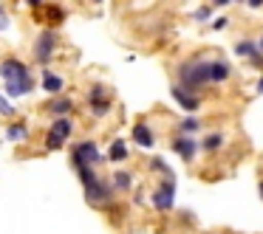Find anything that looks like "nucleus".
<instances>
[{"label": "nucleus", "mask_w": 263, "mask_h": 234, "mask_svg": "<svg viewBox=\"0 0 263 234\" xmlns=\"http://www.w3.org/2000/svg\"><path fill=\"white\" fill-rule=\"evenodd\" d=\"M212 59L206 54H193L190 59L178 62L176 68V85H181L190 93H201L206 85H212Z\"/></svg>", "instance_id": "obj_1"}, {"label": "nucleus", "mask_w": 263, "mask_h": 234, "mask_svg": "<svg viewBox=\"0 0 263 234\" xmlns=\"http://www.w3.org/2000/svg\"><path fill=\"white\" fill-rule=\"evenodd\" d=\"M0 76L6 82V96L9 99H17V96H29L34 91V76H31L29 65L20 62V59H3L0 62Z\"/></svg>", "instance_id": "obj_2"}, {"label": "nucleus", "mask_w": 263, "mask_h": 234, "mask_svg": "<svg viewBox=\"0 0 263 234\" xmlns=\"http://www.w3.org/2000/svg\"><path fill=\"white\" fill-rule=\"evenodd\" d=\"M105 155L99 153V144L91 141V138H85V141H77L74 150H71V164H74V169H80V166H91V169H97V164H102Z\"/></svg>", "instance_id": "obj_3"}, {"label": "nucleus", "mask_w": 263, "mask_h": 234, "mask_svg": "<svg viewBox=\"0 0 263 234\" xmlns=\"http://www.w3.org/2000/svg\"><path fill=\"white\" fill-rule=\"evenodd\" d=\"M85 198L91 206H99V209H110L116 203V189L110 183V178H97L91 186H85Z\"/></svg>", "instance_id": "obj_4"}, {"label": "nucleus", "mask_w": 263, "mask_h": 234, "mask_svg": "<svg viewBox=\"0 0 263 234\" xmlns=\"http://www.w3.org/2000/svg\"><path fill=\"white\" fill-rule=\"evenodd\" d=\"M88 110H91V116H97V119H105V116L114 110L108 85H102V82L91 85V91H88Z\"/></svg>", "instance_id": "obj_5"}, {"label": "nucleus", "mask_w": 263, "mask_h": 234, "mask_svg": "<svg viewBox=\"0 0 263 234\" xmlns=\"http://www.w3.org/2000/svg\"><path fill=\"white\" fill-rule=\"evenodd\" d=\"M150 206L156 211H170L176 206V178H161V183L150 192Z\"/></svg>", "instance_id": "obj_6"}, {"label": "nucleus", "mask_w": 263, "mask_h": 234, "mask_svg": "<svg viewBox=\"0 0 263 234\" xmlns=\"http://www.w3.org/2000/svg\"><path fill=\"white\" fill-rule=\"evenodd\" d=\"M57 46H60V34L54 29H43L40 37L34 40V59L40 65H48L57 54Z\"/></svg>", "instance_id": "obj_7"}, {"label": "nucleus", "mask_w": 263, "mask_h": 234, "mask_svg": "<svg viewBox=\"0 0 263 234\" xmlns=\"http://www.w3.org/2000/svg\"><path fill=\"white\" fill-rule=\"evenodd\" d=\"M170 96L176 99V104H178L181 110H187V113H195V110L201 108V96H198V93L184 91L181 85H170Z\"/></svg>", "instance_id": "obj_8"}, {"label": "nucleus", "mask_w": 263, "mask_h": 234, "mask_svg": "<svg viewBox=\"0 0 263 234\" xmlns=\"http://www.w3.org/2000/svg\"><path fill=\"white\" fill-rule=\"evenodd\" d=\"M43 108H46L54 119H65V116L74 113V99H68V96H51L46 104H43Z\"/></svg>", "instance_id": "obj_9"}, {"label": "nucleus", "mask_w": 263, "mask_h": 234, "mask_svg": "<svg viewBox=\"0 0 263 234\" xmlns=\"http://www.w3.org/2000/svg\"><path fill=\"white\" fill-rule=\"evenodd\" d=\"M130 136H133V144H136V147H142V150H150V147L156 144L153 127H150L147 121H139V124H133Z\"/></svg>", "instance_id": "obj_10"}, {"label": "nucleus", "mask_w": 263, "mask_h": 234, "mask_svg": "<svg viewBox=\"0 0 263 234\" xmlns=\"http://www.w3.org/2000/svg\"><path fill=\"white\" fill-rule=\"evenodd\" d=\"M170 147H173V153H178L184 161H193L195 155H198V144L193 141V136H176Z\"/></svg>", "instance_id": "obj_11"}, {"label": "nucleus", "mask_w": 263, "mask_h": 234, "mask_svg": "<svg viewBox=\"0 0 263 234\" xmlns=\"http://www.w3.org/2000/svg\"><path fill=\"white\" fill-rule=\"evenodd\" d=\"M43 91L48 93V96H60L63 93V88H65V79L60 74H54V71H48L46 68V74H43Z\"/></svg>", "instance_id": "obj_12"}, {"label": "nucleus", "mask_w": 263, "mask_h": 234, "mask_svg": "<svg viewBox=\"0 0 263 234\" xmlns=\"http://www.w3.org/2000/svg\"><path fill=\"white\" fill-rule=\"evenodd\" d=\"M229 74H232V68H229L227 59H221V57L212 59V85H223L229 79Z\"/></svg>", "instance_id": "obj_13"}, {"label": "nucleus", "mask_w": 263, "mask_h": 234, "mask_svg": "<svg viewBox=\"0 0 263 234\" xmlns=\"http://www.w3.org/2000/svg\"><path fill=\"white\" fill-rule=\"evenodd\" d=\"M110 183H114L116 192H130V189H133V172L116 169L114 175H110Z\"/></svg>", "instance_id": "obj_14"}, {"label": "nucleus", "mask_w": 263, "mask_h": 234, "mask_svg": "<svg viewBox=\"0 0 263 234\" xmlns=\"http://www.w3.org/2000/svg\"><path fill=\"white\" fill-rule=\"evenodd\" d=\"M48 130H51V133H57L60 138H65V141H68V138H71V133H74L77 127H74V119H71V116H65V119H54Z\"/></svg>", "instance_id": "obj_15"}, {"label": "nucleus", "mask_w": 263, "mask_h": 234, "mask_svg": "<svg viewBox=\"0 0 263 234\" xmlns=\"http://www.w3.org/2000/svg\"><path fill=\"white\" fill-rule=\"evenodd\" d=\"M130 158V153H127V141H122V138H116L114 144H110L108 150V161L110 164H122V161Z\"/></svg>", "instance_id": "obj_16"}, {"label": "nucleus", "mask_w": 263, "mask_h": 234, "mask_svg": "<svg viewBox=\"0 0 263 234\" xmlns=\"http://www.w3.org/2000/svg\"><path fill=\"white\" fill-rule=\"evenodd\" d=\"M26 138H31V130L23 121H12L6 127V141H26Z\"/></svg>", "instance_id": "obj_17"}, {"label": "nucleus", "mask_w": 263, "mask_h": 234, "mask_svg": "<svg viewBox=\"0 0 263 234\" xmlns=\"http://www.w3.org/2000/svg\"><path fill=\"white\" fill-rule=\"evenodd\" d=\"M257 51H260V48H257V40H240V42H235V54H238V57L252 59Z\"/></svg>", "instance_id": "obj_18"}, {"label": "nucleus", "mask_w": 263, "mask_h": 234, "mask_svg": "<svg viewBox=\"0 0 263 234\" xmlns=\"http://www.w3.org/2000/svg\"><path fill=\"white\" fill-rule=\"evenodd\" d=\"M147 169H150V172H159L161 178H176V172H173L170 166H167V161H164V158H159V155L147 161Z\"/></svg>", "instance_id": "obj_19"}, {"label": "nucleus", "mask_w": 263, "mask_h": 234, "mask_svg": "<svg viewBox=\"0 0 263 234\" xmlns=\"http://www.w3.org/2000/svg\"><path fill=\"white\" fill-rule=\"evenodd\" d=\"M198 130H201V121L195 119V116H187V119L178 121V133H176V136H193V133H198Z\"/></svg>", "instance_id": "obj_20"}, {"label": "nucleus", "mask_w": 263, "mask_h": 234, "mask_svg": "<svg viewBox=\"0 0 263 234\" xmlns=\"http://www.w3.org/2000/svg\"><path fill=\"white\" fill-rule=\"evenodd\" d=\"M221 147H223V133H210V136L201 141V150H204V153H218Z\"/></svg>", "instance_id": "obj_21"}, {"label": "nucleus", "mask_w": 263, "mask_h": 234, "mask_svg": "<svg viewBox=\"0 0 263 234\" xmlns=\"http://www.w3.org/2000/svg\"><path fill=\"white\" fill-rule=\"evenodd\" d=\"M14 113H17V108L12 104V99H9L6 93H0V116H3V119H12Z\"/></svg>", "instance_id": "obj_22"}, {"label": "nucleus", "mask_w": 263, "mask_h": 234, "mask_svg": "<svg viewBox=\"0 0 263 234\" xmlns=\"http://www.w3.org/2000/svg\"><path fill=\"white\" fill-rule=\"evenodd\" d=\"M63 144H65V138H60L57 133H51V130L46 133V150H48V153H54V150H63Z\"/></svg>", "instance_id": "obj_23"}, {"label": "nucleus", "mask_w": 263, "mask_h": 234, "mask_svg": "<svg viewBox=\"0 0 263 234\" xmlns=\"http://www.w3.org/2000/svg\"><path fill=\"white\" fill-rule=\"evenodd\" d=\"M46 14H48V20H51L54 26L65 20V9H63V6H48V9H46Z\"/></svg>", "instance_id": "obj_24"}, {"label": "nucleus", "mask_w": 263, "mask_h": 234, "mask_svg": "<svg viewBox=\"0 0 263 234\" xmlns=\"http://www.w3.org/2000/svg\"><path fill=\"white\" fill-rule=\"evenodd\" d=\"M210 17H212V6H201V9H195V12H193L195 23H206Z\"/></svg>", "instance_id": "obj_25"}, {"label": "nucleus", "mask_w": 263, "mask_h": 234, "mask_svg": "<svg viewBox=\"0 0 263 234\" xmlns=\"http://www.w3.org/2000/svg\"><path fill=\"white\" fill-rule=\"evenodd\" d=\"M249 65H252V68H260V71H263V51H257L255 57L249 59Z\"/></svg>", "instance_id": "obj_26"}, {"label": "nucleus", "mask_w": 263, "mask_h": 234, "mask_svg": "<svg viewBox=\"0 0 263 234\" xmlns=\"http://www.w3.org/2000/svg\"><path fill=\"white\" fill-rule=\"evenodd\" d=\"M227 26H229V20H227V17H218L215 23H212V29H218V31H221V29H227Z\"/></svg>", "instance_id": "obj_27"}, {"label": "nucleus", "mask_w": 263, "mask_h": 234, "mask_svg": "<svg viewBox=\"0 0 263 234\" xmlns=\"http://www.w3.org/2000/svg\"><path fill=\"white\" fill-rule=\"evenodd\" d=\"M9 26H12V23H9V17H6V14H0V31H9Z\"/></svg>", "instance_id": "obj_28"}, {"label": "nucleus", "mask_w": 263, "mask_h": 234, "mask_svg": "<svg viewBox=\"0 0 263 234\" xmlns=\"http://www.w3.org/2000/svg\"><path fill=\"white\" fill-rule=\"evenodd\" d=\"M133 203H136V206H144V203H147V198H144V192H136V200H133Z\"/></svg>", "instance_id": "obj_29"}, {"label": "nucleus", "mask_w": 263, "mask_h": 234, "mask_svg": "<svg viewBox=\"0 0 263 234\" xmlns=\"http://www.w3.org/2000/svg\"><path fill=\"white\" fill-rule=\"evenodd\" d=\"M246 6H249V9H260L263 0H246Z\"/></svg>", "instance_id": "obj_30"}, {"label": "nucleus", "mask_w": 263, "mask_h": 234, "mask_svg": "<svg viewBox=\"0 0 263 234\" xmlns=\"http://www.w3.org/2000/svg\"><path fill=\"white\" fill-rule=\"evenodd\" d=\"M232 0H212V6H218V9H223V6H229Z\"/></svg>", "instance_id": "obj_31"}, {"label": "nucleus", "mask_w": 263, "mask_h": 234, "mask_svg": "<svg viewBox=\"0 0 263 234\" xmlns=\"http://www.w3.org/2000/svg\"><path fill=\"white\" fill-rule=\"evenodd\" d=\"M26 3H29L31 9H40V6H43V0H26Z\"/></svg>", "instance_id": "obj_32"}, {"label": "nucleus", "mask_w": 263, "mask_h": 234, "mask_svg": "<svg viewBox=\"0 0 263 234\" xmlns=\"http://www.w3.org/2000/svg\"><path fill=\"white\" fill-rule=\"evenodd\" d=\"M255 91H257V93H263V76H260V79H257V85H255Z\"/></svg>", "instance_id": "obj_33"}, {"label": "nucleus", "mask_w": 263, "mask_h": 234, "mask_svg": "<svg viewBox=\"0 0 263 234\" xmlns=\"http://www.w3.org/2000/svg\"><path fill=\"white\" fill-rule=\"evenodd\" d=\"M257 48H260V51H263V37H260V40H257Z\"/></svg>", "instance_id": "obj_34"}, {"label": "nucleus", "mask_w": 263, "mask_h": 234, "mask_svg": "<svg viewBox=\"0 0 263 234\" xmlns=\"http://www.w3.org/2000/svg\"><path fill=\"white\" fill-rule=\"evenodd\" d=\"M91 3H102V0H91Z\"/></svg>", "instance_id": "obj_35"}, {"label": "nucleus", "mask_w": 263, "mask_h": 234, "mask_svg": "<svg viewBox=\"0 0 263 234\" xmlns=\"http://www.w3.org/2000/svg\"><path fill=\"white\" fill-rule=\"evenodd\" d=\"M235 3H246V0H235Z\"/></svg>", "instance_id": "obj_36"}]
</instances>
